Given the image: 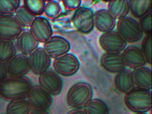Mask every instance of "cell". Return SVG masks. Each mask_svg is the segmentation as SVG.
<instances>
[{
    "mask_svg": "<svg viewBox=\"0 0 152 114\" xmlns=\"http://www.w3.org/2000/svg\"><path fill=\"white\" fill-rule=\"evenodd\" d=\"M32 86L31 80L26 76H8L0 83V95L9 102L26 99Z\"/></svg>",
    "mask_w": 152,
    "mask_h": 114,
    "instance_id": "1",
    "label": "cell"
},
{
    "mask_svg": "<svg viewBox=\"0 0 152 114\" xmlns=\"http://www.w3.org/2000/svg\"><path fill=\"white\" fill-rule=\"evenodd\" d=\"M124 103L128 109L135 113H146L152 109L151 90L135 87L125 94Z\"/></svg>",
    "mask_w": 152,
    "mask_h": 114,
    "instance_id": "2",
    "label": "cell"
},
{
    "mask_svg": "<svg viewBox=\"0 0 152 114\" xmlns=\"http://www.w3.org/2000/svg\"><path fill=\"white\" fill-rule=\"evenodd\" d=\"M93 91L88 83L79 82L70 87L66 94L67 104L74 109H83L93 99Z\"/></svg>",
    "mask_w": 152,
    "mask_h": 114,
    "instance_id": "3",
    "label": "cell"
},
{
    "mask_svg": "<svg viewBox=\"0 0 152 114\" xmlns=\"http://www.w3.org/2000/svg\"><path fill=\"white\" fill-rule=\"evenodd\" d=\"M116 25V31L127 43H136L143 37V33L138 22L133 18L126 16L118 20Z\"/></svg>",
    "mask_w": 152,
    "mask_h": 114,
    "instance_id": "4",
    "label": "cell"
},
{
    "mask_svg": "<svg viewBox=\"0 0 152 114\" xmlns=\"http://www.w3.org/2000/svg\"><path fill=\"white\" fill-rule=\"evenodd\" d=\"M54 70L60 76L70 77L75 75L80 67V61L75 54L67 53L54 60Z\"/></svg>",
    "mask_w": 152,
    "mask_h": 114,
    "instance_id": "5",
    "label": "cell"
},
{
    "mask_svg": "<svg viewBox=\"0 0 152 114\" xmlns=\"http://www.w3.org/2000/svg\"><path fill=\"white\" fill-rule=\"evenodd\" d=\"M72 22L77 31L87 34L94 28V13L91 9L80 7L75 10L72 18Z\"/></svg>",
    "mask_w": 152,
    "mask_h": 114,
    "instance_id": "6",
    "label": "cell"
},
{
    "mask_svg": "<svg viewBox=\"0 0 152 114\" xmlns=\"http://www.w3.org/2000/svg\"><path fill=\"white\" fill-rule=\"evenodd\" d=\"M38 82L39 85L52 96H58L63 91V79L54 69H48L39 75Z\"/></svg>",
    "mask_w": 152,
    "mask_h": 114,
    "instance_id": "7",
    "label": "cell"
},
{
    "mask_svg": "<svg viewBox=\"0 0 152 114\" xmlns=\"http://www.w3.org/2000/svg\"><path fill=\"white\" fill-rule=\"evenodd\" d=\"M23 28L14 15H0V39L14 41Z\"/></svg>",
    "mask_w": 152,
    "mask_h": 114,
    "instance_id": "8",
    "label": "cell"
},
{
    "mask_svg": "<svg viewBox=\"0 0 152 114\" xmlns=\"http://www.w3.org/2000/svg\"><path fill=\"white\" fill-rule=\"evenodd\" d=\"M99 43L106 52L121 53L127 46V43L116 31L103 33L99 39Z\"/></svg>",
    "mask_w": 152,
    "mask_h": 114,
    "instance_id": "9",
    "label": "cell"
},
{
    "mask_svg": "<svg viewBox=\"0 0 152 114\" xmlns=\"http://www.w3.org/2000/svg\"><path fill=\"white\" fill-rule=\"evenodd\" d=\"M33 109L48 110L53 103V97L39 85L33 86L27 98Z\"/></svg>",
    "mask_w": 152,
    "mask_h": 114,
    "instance_id": "10",
    "label": "cell"
},
{
    "mask_svg": "<svg viewBox=\"0 0 152 114\" xmlns=\"http://www.w3.org/2000/svg\"><path fill=\"white\" fill-rule=\"evenodd\" d=\"M28 58L31 71L34 75H39L49 69L51 58L43 47H38Z\"/></svg>",
    "mask_w": 152,
    "mask_h": 114,
    "instance_id": "11",
    "label": "cell"
},
{
    "mask_svg": "<svg viewBox=\"0 0 152 114\" xmlns=\"http://www.w3.org/2000/svg\"><path fill=\"white\" fill-rule=\"evenodd\" d=\"M29 29L39 43H45L53 35L51 24L45 17H35Z\"/></svg>",
    "mask_w": 152,
    "mask_h": 114,
    "instance_id": "12",
    "label": "cell"
},
{
    "mask_svg": "<svg viewBox=\"0 0 152 114\" xmlns=\"http://www.w3.org/2000/svg\"><path fill=\"white\" fill-rule=\"evenodd\" d=\"M43 48L50 58L55 59L68 53L71 44L64 37L54 36L44 43Z\"/></svg>",
    "mask_w": 152,
    "mask_h": 114,
    "instance_id": "13",
    "label": "cell"
},
{
    "mask_svg": "<svg viewBox=\"0 0 152 114\" xmlns=\"http://www.w3.org/2000/svg\"><path fill=\"white\" fill-rule=\"evenodd\" d=\"M6 64L8 76H26L31 71L28 56L22 53H17Z\"/></svg>",
    "mask_w": 152,
    "mask_h": 114,
    "instance_id": "14",
    "label": "cell"
},
{
    "mask_svg": "<svg viewBox=\"0 0 152 114\" xmlns=\"http://www.w3.org/2000/svg\"><path fill=\"white\" fill-rule=\"evenodd\" d=\"M122 57L126 67L134 69L144 66L146 63L141 49L135 45H129L122 52Z\"/></svg>",
    "mask_w": 152,
    "mask_h": 114,
    "instance_id": "15",
    "label": "cell"
},
{
    "mask_svg": "<svg viewBox=\"0 0 152 114\" xmlns=\"http://www.w3.org/2000/svg\"><path fill=\"white\" fill-rule=\"evenodd\" d=\"M100 63L104 69L113 74H117L126 68L121 53H105L100 58Z\"/></svg>",
    "mask_w": 152,
    "mask_h": 114,
    "instance_id": "16",
    "label": "cell"
},
{
    "mask_svg": "<svg viewBox=\"0 0 152 114\" xmlns=\"http://www.w3.org/2000/svg\"><path fill=\"white\" fill-rule=\"evenodd\" d=\"M16 41L17 50L20 53L27 56L36 50L39 44L30 29H24Z\"/></svg>",
    "mask_w": 152,
    "mask_h": 114,
    "instance_id": "17",
    "label": "cell"
},
{
    "mask_svg": "<svg viewBox=\"0 0 152 114\" xmlns=\"http://www.w3.org/2000/svg\"><path fill=\"white\" fill-rule=\"evenodd\" d=\"M116 25V20L106 9L97 11L94 13V27L103 33L112 31Z\"/></svg>",
    "mask_w": 152,
    "mask_h": 114,
    "instance_id": "18",
    "label": "cell"
},
{
    "mask_svg": "<svg viewBox=\"0 0 152 114\" xmlns=\"http://www.w3.org/2000/svg\"><path fill=\"white\" fill-rule=\"evenodd\" d=\"M114 82L116 89L124 94L135 87L132 70L129 69L125 68L116 74Z\"/></svg>",
    "mask_w": 152,
    "mask_h": 114,
    "instance_id": "19",
    "label": "cell"
},
{
    "mask_svg": "<svg viewBox=\"0 0 152 114\" xmlns=\"http://www.w3.org/2000/svg\"><path fill=\"white\" fill-rule=\"evenodd\" d=\"M135 86L137 87L151 90L152 72L149 68L142 66L132 70Z\"/></svg>",
    "mask_w": 152,
    "mask_h": 114,
    "instance_id": "20",
    "label": "cell"
},
{
    "mask_svg": "<svg viewBox=\"0 0 152 114\" xmlns=\"http://www.w3.org/2000/svg\"><path fill=\"white\" fill-rule=\"evenodd\" d=\"M107 10L116 20H119L129 13V1H110L107 4Z\"/></svg>",
    "mask_w": 152,
    "mask_h": 114,
    "instance_id": "21",
    "label": "cell"
},
{
    "mask_svg": "<svg viewBox=\"0 0 152 114\" xmlns=\"http://www.w3.org/2000/svg\"><path fill=\"white\" fill-rule=\"evenodd\" d=\"M129 6L132 15L140 19L151 11L152 1H129Z\"/></svg>",
    "mask_w": 152,
    "mask_h": 114,
    "instance_id": "22",
    "label": "cell"
},
{
    "mask_svg": "<svg viewBox=\"0 0 152 114\" xmlns=\"http://www.w3.org/2000/svg\"><path fill=\"white\" fill-rule=\"evenodd\" d=\"M32 107L27 99L10 102L6 108L7 114H30Z\"/></svg>",
    "mask_w": 152,
    "mask_h": 114,
    "instance_id": "23",
    "label": "cell"
},
{
    "mask_svg": "<svg viewBox=\"0 0 152 114\" xmlns=\"http://www.w3.org/2000/svg\"><path fill=\"white\" fill-rule=\"evenodd\" d=\"M17 54L15 44L12 41L0 39V61L7 63Z\"/></svg>",
    "mask_w": 152,
    "mask_h": 114,
    "instance_id": "24",
    "label": "cell"
},
{
    "mask_svg": "<svg viewBox=\"0 0 152 114\" xmlns=\"http://www.w3.org/2000/svg\"><path fill=\"white\" fill-rule=\"evenodd\" d=\"M83 109L88 114H109L108 106L99 99H92Z\"/></svg>",
    "mask_w": 152,
    "mask_h": 114,
    "instance_id": "25",
    "label": "cell"
},
{
    "mask_svg": "<svg viewBox=\"0 0 152 114\" xmlns=\"http://www.w3.org/2000/svg\"><path fill=\"white\" fill-rule=\"evenodd\" d=\"M14 16L23 28H30L36 17L31 13L23 5L19 7L15 12Z\"/></svg>",
    "mask_w": 152,
    "mask_h": 114,
    "instance_id": "26",
    "label": "cell"
},
{
    "mask_svg": "<svg viewBox=\"0 0 152 114\" xmlns=\"http://www.w3.org/2000/svg\"><path fill=\"white\" fill-rule=\"evenodd\" d=\"M62 11V7L58 1H46L44 14L47 19H55L61 14Z\"/></svg>",
    "mask_w": 152,
    "mask_h": 114,
    "instance_id": "27",
    "label": "cell"
},
{
    "mask_svg": "<svg viewBox=\"0 0 152 114\" xmlns=\"http://www.w3.org/2000/svg\"><path fill=\"white\" fill-rule=\"evenodd\" d=\"M23 5L35 17L44 14L46 1H23Z\"/></svg>",
    "mask_w": 152,
    "mask_h": 114,
    "instance_id": "28",
    "label": "cell"
},
{
    "mask_svg": "<svg viewBox=\"0 0 152 114\" xmlns=\"http://www.w3.org/2000/svg\"><path fill=\"white\" fill-rule=\"evenodd\" d=\"M21 2L19 0L0 1V15H14Z\"/></svg>",
    "mask_w": 152,
    "mask_h": 114,
    "instance_id": "29",
    "label": "cell"
},
{
    "mask_svg": "<svg viewBox=\"0 0 152 114\" xmlns=\"http://www.w3.org/2000/svg\"><path fill=\"white\" fill-rule=\"evenodd\" d=\"M141 50L145 56L146 63L152 64V34L146 35L141 42Z\"/></svg>",
    "mask_w": 152,
    "mask_h": 114,
    "instance_id": "30",
    "label": "cell"
},
{
    "mask_svg": "<svg viewBox=\"0 0 152 114\" xmlns=\"http://www.w3.org/2000/svg\"><path fill=\"white\" fill-rule=\"evenodd\" d=\"M143 34H152V12H150L142 17L138 21Z\"/></svg>",
    "mask_w": 152,
    "mask_h": 114,
    "instance_id": "31",
    "label": "cell"
},
{
    "mask_svg": "<svg viewBox=\"0 0 152 114\" xmlns=\"http://www.w3.org/2000/svg\"><path fill=\"white\" fill-rule=\"evenodd\" d=\"M63 5L67 11H75L80 7L82 1H63Z\"/></svg>",
    "mask_w": 152,
    "mask_h": 114,
    "instance_id": "32",
    "label": "cell"
},
{
    "mask_svg": "<svg viewBox=\"0 0 152 114\" xmlns=\"http://www.w3.org/2000/svg\"><path fill=\"white\" fill-rule=\"evenodd\" d=\"M8 76L6 63L0 61V83Z\"/></svg>",
    "mask_w": 152,
    "mask_h": 114,
    "instance_id": "33",
    "label": "cell"
},
{
    "mask_svg": "<svg viewBox=\"0 0 152 114\" xmlns=\"http://www.w3.org/2000/svg\"><path fill=\"white\" fill-rule=\"evenodd\" d=\"M66 114H88L84 109H74L67 112Z\"/></svg>",
    "mask_w": 152,
    "mask_h": 114,
    "instance_id": "34",
    "label": "cell"
},
{
    "mask_svg": "<svg viewBox=\"0 0 152 114\" xmlns=\"http://www.w3.org/2000/svg\"><path fill=\"white\" fill-rule=\"evenodd\" d=\"M30 114H50L48 110L32 109Z\"/></svg>",
    "mask_w": 152,
    "mask_h": 114,
    "instance_id": "35",
    "label": "cell"
},
{
    "mask_svg": "<svg viewBox=\"0 0 152 114\" xmlns=\"http://www.w3.org/2000/svg\"><path fill=\"white\" fill-rule=\"evenodd\" d=\"M135 114H148V113H135Z\"/></svg>",
    "mask_w": 152,
    "mask_h": 114,
    "instance_id": "36",
    "label": "cell"
},
{
    "mask_svg": "<svg viewBox=\"0 0 152 114\" xmlns=\"http://www.w3.org/2000/svg\"></svg>",
    "mask_w": 152,
    "mask_h": 114,
    "instance_id": "37",
    "label": "cell"
},
{
    "mask_svg": "<svg viewBox=\"0 0 152 114\" xmlns=\"http://www.w3.org/2000/svg\"><path fill=\"white\" fill-rule=\"evenodd\" d=\"M0 97H1V95H0Z\"/></svg>",
    "mask_w": 152,
    "mask_h": 114,
    "instance_id": "38",
    "label": "cell"
}]
</instances>
